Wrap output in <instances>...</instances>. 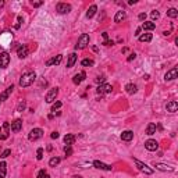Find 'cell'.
Returning <instances> with one entry per match:
<instances>
[{
	"label": "cell",
	"instance_id": "d4e9b609",
	"mask_svg": "<svg viewBox=\"0 0 178 178\" xmlns=\"http://www.w3.org/2000/svg\"><path fill=\"white\" fill-rule=\"evenodd\" d=\"M96 11H97V6H96V4H92V6L88 9V11H86V18H92V17L96 14Z\"/></svg>",
	"mask_w": 178,
	"mask_h": 178
},
{
	"label": "cell",
	"instance_id": "7c38bea8",
	"mask_svg": "<svg viewBox=\"0 0 178 178\" xmlns=\"http://www.w3.org/2000/svg\"><path fill=\"white\" fill-rule=\"evenodd\" d=\"M17 55H18L20 59H25L28 55H29V49H28L27 45H21L18 49H17Z\"/></svg>",
	"mask_w": 178,
	"mask_h": 178
},
{
	"label": "cell",
	"instance_id": "44dd1931",
	"mask_svg": "<svg viewBox=\"0 0 178 178\" xmlns=\"http://www.w3.org/2000/svg\"><path fill=\"white\" fill-rule=\"evenodd\" d=\"M156 130H157V125L154 123H149L148 127H146V135H153L156 134Z\"/></svg>",
	"mask_w": 178,
	"mask_h": 178
},
{
	"label": "cell",
	"instance_id": "7dc6e473",
	"mask_svg": "<svg viewBox=\"0 0 178 178\" xmlns=\"http://www.w3.org/2000/svg\"><path fill=\"white\" fill-rule=\"evenodd\" d=\"M102 36H103V39H104V40H107V39H109V35H107V33H106V32H103V33H102Z\"/></svg>",
	"mask_w": 178,
	"mask_h": 178
},
{
	"label": "cell",
	"instance_id": "52a82bcc",
	"mask_svg": "<svg viewBox=\"0 0 178 178\" xmlns=\"http://www.w3.org/2000/svg\"><path fill=\"white\" fill-rule=\"evenodd\" d=\"M56 11H57L59 14H68V13L71 11V6L67 3H57Z\"/></svg>",
	"mask_w": 178,
	"mask_h": 178
},
{
	"label": "cell",
	"instance_id": "5b68a950",
	"mask_svg": "<svg viewBox=\"0 0 178 178\" xmlns=\"http://www.w3.org/2000/svg\"><path fill=\"white\" fill-rule=\"evenodd\" d=\"M10 124L9 123H3V125L0 127V139L2 141H4V139H7L9 138V135H10Z\"/></svg>",
	"mask_w": 178,
	"mask_h": 178
},
{
	"label": "cell",
	"instance_id": "ffe728a7",
	"mask_svg": "<svg viewBox=\"0 0 178 178\" xmlns=\"http://www.w3.org/2000/svg\"><path fill=\"white\" fill-rule=\"evenodd\" d=\"M121 139L125 142H130L134 139V132L132 131H123V134H121Z\"/></svg>",
	"mask_w": 178,
	"mask_h": 178
},
{
	"label": "cell",
	"instance_id": "836d02e7",
	"mask_svg": "<svg viewBox=\"0 0 178 178\" xmlns=\"http://www.w3.org/2000/svg\"><path fill=\"white\" fill-rule=\"evenodd\" d=\"M36 178H49V174L45 171V170H40V171L38 172V177Z\"/></svg>",
	"mask_w": 178,
	"mask_h": 178
},
{
	"label": "cell",
	"instance_id": "6da1fadb",
	"mask_svg": "<svg viewBox=\"0 0 178 178\" xmlns=\"http://www.w3.org/2000/svg\"><path fill=\"white\" fill-rule=\"evenodd\" d=\"M36 79V74L33 73V71H28V73L22 74L21 75V79H20V86L22 88H27L29 85H32Z\"/></svg>",
	"mask_w": 178,
	"mask_h": 178
},
{
	"label": "cell",
	"instance_id": "7bdbcfd3",
	"mask_svg": "<svg viewBox=\"0 0 178 178\" xmlns=\"http://www.w3.org/2000/svg\"><path fill=\"white\" fill-rule=\"evenodd\" d=\"M50 138H51V139H57V138H59V132H57V131H55V132H51Z\"/></svg>",
	"mask_w": 178,
	"mask_h": 178
},
{
	"label": "cell",
	"instance_id": "8992f818",
	"mask_svg": "<svg viewBox=\"0 0 178 178\" xmlns=\"http://www.w3.org/2000/svg\"><path fill=\"white\" fill-rule=\"evenodd\" d=\"M9 64H10L9 51H2V53H0V67H2V68H6V67H9Z\"/></svg>",
	"mask_w": 178,
	"mask_h": 178
},
{
	"label": "cell",
	"instance_id": "4fadbf2b",
	"mask_svg": "<svg viewBox=\"0 0 178 178\" xmlns=\"http://www.w3.org/2000/svg\"><path fill=\"white\" fill-rule=\"evenodd\" d=\"M154 167L159 171H164V172H172L174 171V167L169 166V164H161V163H154Z\"/></svg>",
	"mask_w": 178,
	"mask_h": 178
},
{
	"label": "cell",
	"instance_id": "d6986e66",
	"mask_svg": "<svg viewBox=\"0 0 178 178\" xmlns=\"http://www.w3.org/2000/svg\"><path fill=\"white\" fill-rule=\"evenodd\" d=\"M13 89H14V85H10L9 88H7L6 91L3 92V93L0 95V102H3V100H7V97L11 95V92H13Z\"/></svg>",
	"mask_w": 178,
	"mask_h": 178
},
{
	"label": "cell",
	"instance_id": "8d00e7d4",
	"mask_svg": "<svg viewBox=\"0 0 178 178\" xmlns=\"http://www.w3.org/2000/svg\"><path fill=\"white\" fill-rule=\"evenodd\" d=\"M150 15H152V20H157L160 17V14H159V11H157V10H153V11L150 13Z\"/></svg>",
	"mask_w": 178,
	"mask_h": 178
},
{
	"label": "cell",
	"instance_id": "f6af8a7d",
	"mask_svg": "<svg viewBox=\"0 0 178 178\" xmlns=\"http://www.w3.org/2000/svg\"><path fill=\"white\" fill-rule=\"evenodd\" d=\"M139 20H141V21H143V20H146V14L145 13H141V14H139V17H138Z\"/></svg>",
	"mask_w": 178,
	"mask_h": 178
},
{
	"label": "cell",
	"instance_id": "4316f807",
	"mask_svg": "<svg viewBox=\"0 0 178 178\" xmlns=\"http://www.w3.org/2000/svg\"><path fill=\"white\" fill-rule=\"evenodd\" d=\"M138 39H139V42H150L152 33H143V35H139Z\"/></svg>",
	"mask_w": 178,
	"mask_h": 178
},
{
	"label": "cell",
	"instance_id": "c3c4849f",
	"mask_svg": "<svg viewBox=\"0 0 178 178\" xmlns=\"http://www.w3.org/2000/svg\"><path fill=\"white\" fill-rule=\"evenodd\" d=\"M141 29H142V28H138V29H136V32H135L136 36H139V35H141Z\"/></svg>",
	"mask_w": 178,
	"mask_h": 178
},
{
	"label": "cell",
	"instance_id": "f907efd6",
	"mask_svg": "<svg viewBox=\"0 0 178 178\" xmlns=\"http://www.w3.org/2000/svg\"><path fill=\"white\" fill-rule=\"evenodd\" d=\"M73 178H82V177H81V175H74Z\"/></svg>",
	"mask_w": 178,
	"mask_h": 178
},
{
	"label": "cell",
	"instance_id": "ab89813d",
	"mask_svg": "<svg viewBox=\"0 0 178 178\" xmlns=\"http://www.w3.org/2000/svg\"><path fill=\"white\" fill-rule=\"evenodd\" d=\"M95 81H96V82H97V84H100V85H102V84H103V82H104V81H106V78H104V75H100V77H97V78H96V79H95Z\"/></svg>",
	"mask_w": 178,
	"mask_h": 178
},
{
	"label": "cell",
	"instance_id": "30bf717a",
	"mask_svg": "<svg viewBox=\"0 0 178 178\" xmlns=\"http://www.w3.org/2000/svg\"><path fill=\"white\" fill-rule=\"evenodd\" d=\"M112 91H113V86H112V85H109V84H102V85H99V86H97V89H96V92L99 95L110 93Z\"/></svg>",
	"mask_w": 178,
	"mask_h": 178
},
{
	"label": "cell",
	"instance_id": "3957f363",
	"mask_svg": "<svg viewBox=\"0 0 178 178\" xmlns=\"http://www.w3.org/2000/svg\"><path fill=\"white\" fill-rule=\"evenodd\" d=\"M89 35L88 33H82L81 36H79V39H78V42H77V45H75V49H85L88 45H89Z\"/></svg>",
	"mask_w": 178,
	"mask_h": 178
},
{
	"label": "cell",
	"instance_id": "9c48e42d",
	"mask_svg": "<svg viewBox=\"0 0 178 178\" xmlns=\"http://www.w3.org/2000/svg\"><path fill=\"white\" fill-rule=\"evenodd\" d=\"M57 95H59V88H53V89H50V91L47 92V95H46V102L53 103L56 100V97H57Z\"/></svg>",
	"mask_w": 178,
	"mask_h": 178
},
{
	"label": "cell",
	"instance_id": "7a4b0ae2",
	"mask_svg": "<svg viewBox=\"0 0 178 178\" xmlns=\"http://www.w3.org/2000/svg\"><path fill=\"white\" fill-rule=\"evenodd\" d=\"M134 161H135V164H136V167H138L139 171L145 172L146 175L153 174V169H150V167H149L148 164H145V163H142V161H139L138 159H134Z\"/></svg>",
	"mask_w": 178,
	"mask_h": 178
},
{
	"label": "cell",
	"instance_id": "83f0119b",
	"mask_svg": "<svg viewBox=\"0 0 178 178\" xmlns=\"http://www.w3.org/2000/svg\"><path fill=\"white\" fill-rule=\"evenodd\" d=\"M125 91H127V93L134 95L136 92V85L135 84H128L127 86H125Z\"/></svg>",
	"mask_w": 178,
	"mask_h": 178
},
{
	"label": "cell",
	"instance_id": "277c9868",
	"mask_svg": "<svg viewBox=\"0 0 178 178\" xmlns=\"http://www.w3.org/2000/svg\"><path fill=\"white\" fill-rule=\"evenodd\" d=\"M42 136H43V131L40 130V128H33L29 132V135H28V139H29L31 142H35V141H38V139H40Z\"/></svg>",
	"mask_w": 178,
	"mask_h": 178
},
{
	"label": "cell",
	"instance_id": "603a6c76",
	"mask_svg": "<svg viewBox=\"0 0 178 178\" xmlns=\"http://www.w3.org/2000/svg\"><path fill=\"white\" fill-rule=\"evenodd\" d=\"M154 28H156V24L153 21H145L142 24V29H145V31H153Z\"/></svg>",
	"mask_w": 178,
	"mask_h": 178
},
{
	"label": "cell",
	"instance_id": "1f68e13d",
	"mask_svg": "<svg viewBox=\"0 0 178 178\" xmlns=\"http://www.w3.org/2000/svg\"><path fill=\"white\" fill-rule=\"evenodd\" d=\"M82 67H92L93 66V60H91V59H85V60L81 61Z\"/></svg>",
	"mask_w": 178,
	"mask_h": 178
},
{
	"label": "cell",
	"instance_id": "b9f144b4",
	"mask_svg": "<svg viewBox=\"0 0 178 178\" xmlns=\"http://www.w3.org/2000/svg\"><path fill=\"white\" fill-rule=\"evenodd\" d=\"M103 45H104V46H113V45H114V42L107 39V40H104V42H103Z\"/></svg>",
	"mask_w": 178,
	"mask_h": 178
},
{
	"label": "cell",
	"instance_id": "e0dca14e",
	"mask_svg": "<svg viewBox=\"0 0 178 178\" xmlns=\"http://www.w3.org/2000/svg\"><path fill=\"white\" fill-rule=\"evenodd\" d=\"M85 78H86V74H85L84 71H81V73H78V74H75V75H74L73 82H74L75 85H79L82 81H84Z\"/></svg>",
	"mask_w": 178,
	"mask_h": 178
},
{
	"label": "cell",
	"instance_id": "d590c367",
	"mask_svg": "<svg viewBox=\"0 0 178 178\" xmlns=\"http://www.w3.org/2000/svg\"><path fill=\"white\" fill-rule=\"evenodd\" d=\"M10 154H11V150H10V149H6V150L3 152V153L0 154V157H2V159H6V157H9Z\"/></svg>",
	"mask_w": 178,
	"mask_h": 178
},
{
	"label": "cell",
	"instance_id": "bcb514c9",
	"mask_svg": "<svg viewBox=\"0 0 178 178\" xmlns=\"http://www.w3.org/2000/svg\"><path fill=\"white\" fill-rule=\"evenodd\" d=\"M32 4H33V7H39L43 4V2H36V3H32Z\"/></svg>",
	"mask_w": 178,
	"mask_h": 178
},
{
	"label": "cell",
	"instance_id": "8fae6325",
	"mask_svg": "<svg viewBox=\"0 0 178 178\" xmlns=\"http://www.w3.org/2000/svg\"><path fill=\"white\" fill-rule=\"evenodd\" d=\"M177 75H178V68H177V67H172L170 71H167V73H166L164 79H166V81H172V79L177 78Z\"/></svg>",
	"mask_w": 178,
	"mask_h": 178
},
{
	"label": "cell",
	"instance_id": "4dcf8cb0",
	"mask_svg": "<svg viewBox=\"0 0 178 178\" xmlns=\"http://www.w3.org/2000/svg\"><path fill=\"white\" fill-rule=\"evenodd\" d=\"M167 15H169V17H171V18H177V17H178L177 9H170L169 11H167Z\"/></svg>",
	"mask_w": 178,
	"mask_h": 178
},
{
	"label": "cell",
	"instance_id": "ac0fdd59",
	"mask_svg": "<svg viewBox=\"0 0 178 178\" xmlns=\"http://www.w3.org/2000/svg\"><path fill=\"white\" fill-rule=\"evenodd\" d=\"M166 110L170 113H175L178 110V103L175 102V100H171V102H169L166 104Z\"/></svg>",
	"mask_w": 178,
	"mask_h": 178
},
{
	"label": "cell",
	"instance_id": "f35d334b",
	"mask_svg": "<svg viewBox=\"0 0 178 178\" xmlns=\"http://www.w3.org/2000/svg\"><path fill=\"white\" fill-rule=\"evenodd\" d=\"M36 159L38 160H42L43 159V149L42 148L38 149V156H36Z\"/></svg>",
	"mask_w": 178,
	"mask_h": 178
},
{
	"label": "cell",
	"instance_id": "2e32d148",
	"mask_svg": "<svg viewBox=\"0 0 178 178\" xmlns=\"http://www.w3.org/2000/svg\"><path fill=\"white\" fill-rule=\"evenodd\" d=\"M11 131L13 132H20L21 131V128H22V120H20V118H17V120H14L11 123Z\"/></svg>",
	"mask_w": 178,
	"mask_h": 178
},
{
	"label": "cell",
	"instance_id": "484cf974",
	"mask_svg": "<svg viewBox=\"0 0 178 178\" xmlns=\"http://www.w3.org/2000/svg\"><path fill=\"white\" fill-rule=\"evenodd\" d=\"M75 61H77V55L75 53H71V55L68 56V61H67V67L68 68H71V67L75 64Z\"/></svg>",
	"mask_w": 178,
	"mask_h": 178
},
{
	"label": "cell",
	"instance_id": "7402d4cb",
	"mask_svg": "<svg viewBox=\"0 0 178 178\" xmlns=\"http://www.w3.org/2000/svg\"><path fill=\"white\" fill-rule=\"evenodd\" d=\"M75 142V135H73V134H67L66 136H64V143L68 146H71Z\"/></svg>",
	"mask_w": 178,
	"mask_h": 178
},
{
	"label": "cell",
	"instance_id": "681fc988",
	"mask_svg": "<svg viewBox=\"0 0 178 178\" xmlns=\"http://www.w3.org/2000/svg\"><path fill=\"white\" fill-rule=\"evenodd\" d=\"M136 3V0H130V2H128V4H135Z\"/></svg>",
	"mask_w": 178,
	"mask_h": 178
},
{
	"label": "cell",
	"instance_id": "f1b7e54d",
	"mask_svg": "<svg viewBox=\"0 0 178 178\" xmlns=\"http://www.w3.org/2000/svg\"><path fill=\"white\" fill-rule=\"evenodd\" d=\"M60 161H61L60 157H51V159L49 160V166H50V167H56L59 163H60Z\"/></svg>",
	"mask_w": 178,
	"mask_h": 178
},
{
	"label": "cell",
	"instance_id": "f546056e",
	"mask_svg": "<svg viewBox=\"0 0 178 178\" xmlns=\"http://www.w3.org/2000/svg\"><path fill=\"white\" fill-rule=\"evenodd\" d=\"M6 167H7V164L4 163V161H2V163H0V178L6 177Z\"/></svg>",
	"mask_w": 178,
	"mask_h": 178
},
{
	"label": "cell",
	"instance_id": "60d3db41",
	"mask_svg": "<svg viewBox=\"0 0 178 178\" xmlns=\"http://www.w3.org/2000/svg\"><path fill=\"white\" fill-rule=\"evenodd\" d=\"M21 22H22V18L18 17V18H17V24H15V29H18V28L21 27Z\"/></svg>",
	"mask_w": 178,
	"mask_h": 178
},
{
	"label": "cell",
	"instance_id": "74e56055",
	"mask_svg": "<svg viewBox=\"0 0 178 178\" xmlns=\"http://www.w3.org/2000/svg\"><path fill=\"white\" fill-rule=\"evenodd\" d=\"M25 107H27V103H25V102H21V103L18 104V107H17V112H22V110H24Z\"/></svg>",
	"mask_w": 178,
	"mask_h": 178
},
{
	"label": "cell",
	"instance_id": "816d5d0a",
	"mask_svg": "<svg viewBox=\"0 0 178 178\" xmlns=\"http://www.w3.org/2000/svg\"><path fill=\"white\" fill-rule=\"evenodd\" d=\"M0 68H2V67H0Z\"/></svg>",
	"mask_w": 178,
	"mask_h": 178
},
{
	"label": "cell",
	"instance_id": "cb8c5ba5",
	"mask_svg": "<svg viewBox=\"0 0 178 178\" xmlns=\"http://www.w3.org/2000/svg\"><path fill=\"white\" fill-rule=\"evenodd\" d=\"M123 20H125V11H124V10H120V11H117L114 15V22H121Z\"/></svg>",
	"mask_w": 178,
	"mask_h": 178
},
{
	"label": "cell",
	"instance_id": "ee69618b",
	"mask_svg": "<svg viewBox=\"0 0 178 178\" xmlns=\"http://www.w3.org/2000/svg\"><path fill=\"white\" fill-rule=\"evenodd\" d=\"M135 57H136V55H135V53H131V55L128 56L127 61H132V60H134V59H135Z\"/></svg>",
	"mask_w": 178,
	"mask_h": 178
},
{
	"label": "cell",
	"instance_id": "e575fe53",
	"mask_svg": "<svg viewBox=\"0 0 178 178\" xmlns=\"http://www.w3.org/2000/svg\"><path fill=\"white\" fill-rule=\"evenodd\" d=\"M61 106H63V103H61V102H56V103H53V106H51V112H56V109H60Z\"/></svg>",
	"mask_w": 178,
	"mask_h": 178
},
{
	"label": "cell",
	"instance_id": "5bb4252c",
	"mask_svg": "<svg viewBox=\"0 0 178 178\" xmlns=\"http://www.w3.org/2000/svg\"><path fill=\"white\" fill-rule=\"evenodd\" d=\"M93 166L99 170H104V171H112V169H113L110 164H106V163H103V161H99V160H95Z\"/></svg>",
	"mask_w": 178,
	"mask_h": 178
},
{
	"label": "cell",
	"instance_id": "d6a6232c",
	"mask_svg": "<svg viewBox=\"0 0 178 178\" xmlns=\"http://www.w3.org/2000/svg\"><path fill=\"white\" fill-rule=\"evenodd\" d=\"M64 153H66L67 157L71 156V154H73V148H71V146H68V145H66V146H64Z\"/></svg>",
	"mask_w": 178,
	"mask_h": 178
},
{
	"label": "cell",
	"instance_id": "9a60e30c",
	"mask_svg": "<svg viewBox=\"0 0 178 178\" xmlns=\"http://www.w3.org/2000/svg\"><path fill=\"white\" fill-rule=\"evenodd\" d=\"M61 60H63V56L57 55V56H55V57H51L50 60L46 61V66H47V67H50V66H59V64L61 63Z\"/></svg>",
	"mask_w": 178,
	"mask_h": 178
},
{
	"label": "cell",
	"instance_id": "ba28073f",
	"mask_svg": "<svg viewBox=\"0 0 178 178\" xmlns=\"http://www.w3.org/2000/svg\"><path fill=\"white\" fill-rule=\"evenodd\" d=\"M145 148L148 149L149 152H156L159 149V142L154 141V139H148L145 142Z\"/></svg>",
	"mask_w": 178,
	"mask_h": 178
}]
</instances>
